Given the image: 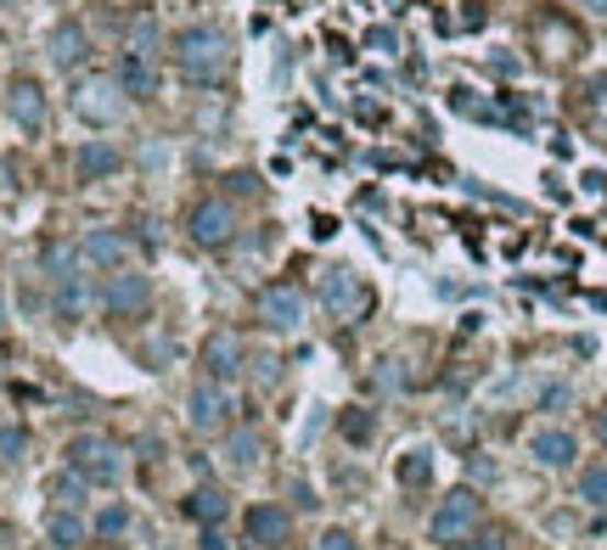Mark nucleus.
<instances>
[{
  "instance_id": "nucleus-24",
  "label": "nucleus",
  "mask_w": 607,
  "mask_h": 550,
  "mask_svg": "<svg viewBox=\"0 0 607 550\" xmlns=\"http://www.w3.org/2000/svg\"><path fill=\"white\" fill-rule=\"evenodd\" d=\"M394 478H400L405 489H423V483L434 478V449H405L400 467H394Z\"/></svg>"
},
{
  "instance_id": "nucleus-31",
  "label": "nucleus",
  "mask_w": 607,
  "mask_h": 550,
  "mask_svg": "<svg viewBox=\"0 0 607 550\" xmlns=\"http://www.w3.org/2000/svg\"><path fill=\"white\" fill-rule=\"evenodd\" d=\"M366 52H383V57H394V52H400V34H394L389 23H378V29H366Z\"/></svg>"
},
{
  "instance_id": "nucleus-40",
  "label": "nucleus",
  "mask_w": 607,
  "mask_h": 550,
  "mask_svg": "<svg viewBox=\"0 0 607 550\" xmlns=\"http://www.w3.org/2000/svg\"><path fill=\"white\" fill-rule=\"evenodd\" d=\"M315 236H321V242L338 236V220H333V214H315Z\"/></svg>"
},
{
  "instance_id": "nucleus-42",
  "label": "nucleus",
  "mask_w": 607,
  "mask_h": 550,
  "mask_svg": "<svg viewBox=\"0 0 607 550\" xmlns=\"http://www.w3.org/2000/svg\"><path fill=\"white\" fill-rule=\"evenodd\" d=\"M596 438L607 444V411H596Z\"/></svg>"
},
{
  "instance_id": "nucleus-17",
  "label": "nucleus",
  "mask_w": 607,
  "mask_h": 550,
  "mask_svg": "<svg viewBox=\"0 0 607 550\" xmlns=\"http://www.w3.org/2000/svg\"><path fill=\"white\" fill-rule=\"evenodd\" d=\"M85 57H90V34L79 23H57L52 29V63L57 68H79Z\"/></svg>"
},
{
  "instance_id": "nucleus-6",
  "label": "nucleus",
  "mask_w": 607,
  "mask_h": 550,
  "mask_svg": "<svg viewBox=\"0 0 607 550\" xmlns=\"http://www.w3.org/2000/svg\"><path fill=\"white\" fill-rule=\"evenodd\" d=\"M231 416H237V399H231V382L203 377L192 393H186V422H192V433H231Z\"/></svg>"
},
{
  "instance_id": "nucleus-8",
  "label": "nucleus",
  "mask_w": 607,
  "mask_h": 550,
  "mask_svg": "<svg viewBox=\"0 0 607 550\" xmlns=\"http://www.w3.org/2000/svg\"><path fill=\"white\" fill-rule=\"evenodd\" d=\"M259 326L276 332V337L299 332V326H304V292H299L293 281H270V287L259 292Z\"/></svg>"
},
{
  "instance_id": "nucleus-20",
  "label": "nucleus",
  "mask_w": 607,
  "mask_h": 550,
  "mask_svg": "<svg viewBox=\"0 0 607 550\" xmlns=\"http://www.w3.org/2000/svg\"><path fill=\"white\" fill-rule=\"evenodd\" d=\"M259 456H265V444H259L254 427H231V433H225V461H231V472H254Z\"/></svg>"
},
{
  "instance_id": "nucleus-1",
  "label": "nucleus",
  "mask_w": 607,
  "mask_h": 550,
  "mask_svg": "<svg viewBox=\"0 0 607 550\" xmlns=\"http://www.w3.org/2000/svg\"><path fill=\"white\" fill-rule=\"evenodd\" d=\"M169 57H175L180 79H192V85H220V79L231 74V40H225L214 23H192V29L175 34Z\"/></svg>"
},
{
  "instance_id": "nucleus-7",
  "label": "nucleus",
  "mask_w": 607,
  "mask_h": 550,
  "mask_svg": "<svg viewBox=\"0 0 607 550\" xmlns=\"http://www.w3.org/2000/svg\"><path fill=\"white\" fill-rule=\"evenodd\" d=\"M102 310L113 315V321H142L147 310H153V281L142 276V270H113L108 281H102Z\"/></svg>"
},
{
  "instance_id": "nucleus-25",
  "label": "nucleus",
  "mask_w": 607,
  "mask_h": 550,
  "mask_svg": "<svg viewBox=\"0 0 607 550\" xmlns=\"http://www.w3.org/2000/svg\"><path fill=\"white\" fill-rule=\"evenodd\" d=\"M85 494H90V483H85V478H79L74 467L52 478V500H57L63 512H79V506H85Z\"/></svg>"
},
{
  "instance_id": "nucleus-37",
  "label": "nucleus",
  "mask_w": 607,
  "mask_h": 550,
  "mask_svg": "<svg viewBox=\"0 0 607 550\" xmlns=\"http://www.w3.org/2000/svg\"><path fill=\"white\" fill-rule=\"evenodd\" d=\"M591 108H596V119L607 124V79H596V85H591Z\"/></svg>"
},
{
  "instance_id": "nucleus-12",
  "label": "nucleus",
  "mask_w": 607,
  "mask_h": 550,
  "mask_svg": "<svg viewBox=\"0 0 607 550\" xmlns=\"http://www.w3.org/2000/svg\"><path fill=\"white\" fill-rule=\"evenodd\" d=\"M7 113H12L18 130H29V135L45 130V90H40V79H12V90H7Z\"/></svg>"
},
{
  "instance_id": "nucleus-41",
  "label": "nucleus",
  "mask_w": 607,
  "mask_h": 550,
  "mask_svg": "<svg viewBox=\"0 0 607 550\" xmlns=\"http://www.w3.org/2000/svg\"><path fill=\"white\" fill-rule=\"evenodd\" d=\"M585 12H596V18H607V0H580Z\"/></svg>"
},
{
  "instance_id": "nucleus-26",
  "label": "nucleus",
  "mask_w": 607,
  "mask_h": 550,
  "mask_svg": "<svg viewBox=\"0 0 607 550\" xmlns=\"http://www.w3.org/2000/svg\"><path fill=\"white\" fill-rule=\"evenodd\" d=\"M580 500L585 506H607V461H591L580 472Z\"/></svg>"
},
{
  "instance_id": "nucleus-4",
  "label": "nucleus",
  "mask_w": 607,
  "mask_h": 550,
  "mask_svg": "<svg viewBox=\"0 0 607 550\" xmlns=\"http://www.w3.org/2000/svg\"><path fill=\"white\" fill-rule=\"evenodd\" d=\"M124 102H130V96H124V90H119V79H108V74L79 79V85H74V96H68L74 119H79V124H90V130H113V124L124 119Z\"/></svg>"
},
{
  "instance_id": "nucleus-33",
  "label": "nucleus",
  "mask_w": 607,
  "mask_h": 550,
  "mask_svg": "<svg viewBox=\"0 0 607 550\" xmlns=\"http://www.w3.org/2000/svg\"><path fill=\"white\" fill-rule=\"evenodd\" d=\"M490 74H501V79H518V74H524V63L512 57V52H495V57H490Z\"/></svg>"
},
{
  "instance_id": "nucleus-38",
  "label": "nucleus",
  "mask_w": 607,
  "mask_h": 550,
  "mask_svg": "<svg viewBox=\"0 0 607 550\" xmlns=\"http://www.w3.org/2000/svg\"><path fill=\"white\" fill-rule=\"evenodd\" d=\"M355 119H360V124H383V108H378V102H360Z\"/></svg>"
},
{
  "instance_id": "nucleus-43",
  "label": "nucleus",
  "mask_w": 607,
  "mask_h": 550,
  "mask_svg": "<svg viewBox=\"0 0 607 550\" xmlns=\"http://www.w3.org/2000/svg\"><path fill=\"white\" fill-rule=\"evenodd\" d=\"M0 7H12V0H0Z\"/></svg>"
},
{
  "instance_id": "nucleus-34",
  "label": "nucleus",
  "mask_w": 607,
  "mask_h": 550,
  "mask_svg": "<svg viewBox=\"0 0 607 550\" xmlns=\"http://www.w3.org/2000/svg\"><path fill=\"white\" fill-rule=\"evenodd\" d=\"M315 550H355V534H349V528H326Z\"/></svg>"
},
{
  "instance_id": "nucleus-9",
  "label": "nucleus",
  "mask_w": 607,
  "mask_h": 550,
  "mask_svg": "<svg viewBox=\"0 0 607 550\" xmlns=\"http://www.w3.org/2000/svg\"><path fill=\"white\" fill-rule=\"evenodd\" d=\"M186 231H192L198 247H231V236H237V209H231V197H203L192 209V220H186Z\"/></svg>"
},
{
  "instance_id": "nucleus-29",
  "label": "nucleus",
  "mask_w": 607,
  "mask_h": 550,
  "mask_svg": "<svg viewBox=\"0 0 607 550\" xmlns=\"http://www.w3.org/2000/svg\"><path fill=\"white\" fill-rule=\"evenodd\" d=\"M535 405H540V411H569V405H574V388H569V382H546V388L535 393Z\"/></svg>"
},
{
  "instance_id": "nucleus-14",
  "label": "nucleus",
  "mask_w": 607,
  "mask_h": 550,
  "mask_svg": "<svg viewBox=\"0 0 607 550\" xmlns=\"http://www.w3.org/2000/svg\"><path fill=\"white\" fill-rule=\"evenodd\" d=\"M124 169V153L113 141H79V153H74V175L79 180H108Z\"/></svg>"
},
{
  "instance_id": "nucleus-11",
  "label": "nucleus",
  "mask_w": 607,
  "mask_h": 550,
  "mask_svg": "<svg viewBox=\"0 0 607 550\" xmlns=\"http://www.w3.org/2000/svg\"><path fill=\"white\" fill-rule=\"evenodd\" d=\"M113 79H119V90L130 96V102H147V96L158 90V68H153V57H147V52H119Z\"/></svg>"
},
{
  "instance_id": "nucleus-10",
  "label": "nucleus",
  "mask_w": 607,
  "mask_h": 550,
  "mask_svg": "<svg viewBox=\"0 0 607 550\" xmlns=\"http://www.w3.org/2000/svg\"><path fill=\"white\" fill-rule=\"evenodd\" d=\"M529 456H535L540 467H551V472H563V467H574V456H580V438H574L569 427H535V433H529Z\"/></svg>"
},
{
  "instance_id": "nucleus-22",
  "label": "nucleus",
  "mask_w": 607,
  "mask_h": 550,
  "mask_svg": "<svg viewBox=\"0 0 607 550\" xmlns=\"http://www.w3.org/2000/svg\"><path fill=\"white\" fill-rule=\"evenodd\" d=\"M85 534H90V528H85V517H79V512H63V506L52 512V523H45V539H52L57 550H79V545H85Z\"/></svg>"
},
{
  "instance_id": "nucleus-21",
  "label": "nucleus",
  "mask_w": 607,
  "mask_h": 550,
  "mask_svg": "<svg viewBox=\"0 0 607 550\" xmlns=\"http://www.w3.org/2000/svg\"><path fill=\"white\" fill-rule=\"evenodd\" d=\"M450 113L473 119V124H501V119H506L495 102H484V96H479V90H467V85H456V90H450Z\"/></svg>"
},
{
  "instance_id": "nucleus-28",
  "label": "nucleus",
  "mask_w": 607,
  "mask_h": 550,
  "mask_svg": "<svg viewBox=\"0 0 607 550\" xmlns=\"http://www.w3.org/2000/svg\"><path fill=\"white\" fill-rule=\"evenodd\" d=\"M29 449V433L23 427H0V467H18Z\"/></svg>"
},
{
  "instance_id": "nucleus-36",
  "label": "nucleus",
  "mask_w": 607,
  "mask_h": 550,
  "mask_svg": "<svg viewBox=\"0 0 607 550\" xmlns=\"http://www.w3.org/2000/svg\"><path fill=\"white\" fill-rule=\"evenodd\" d=\"M225 191H231V197H254V191H259V175H248V169H243V175H231Z\"/></svg>"
},
{
  "instance_id": "nucleus-32",
  "label": "nucleus",
  "mask_w": 607,
  "mask_h": 550,
  "mask_svg": "<svg viewBox=\"0 0 607 550\" xmlns=\"http://www.w3.org/2000/svg\"><path fill=\"white\" fill-rule=\"evenodd\" d=\"M461 7H467V12H461V23H456V29H467V34L484 29V18H490V12H484V0H461Z\"/></svg>"
},
{
  "instance_id": "nucleus-30",
  "label": "nucleus",
  "mask_w": 607,
  "mask_h": 550,
  "mask_svg": "<svg viewBox=\"0 0 607 550\" xmlns=\"http://www.w3.org/2000/svg\"><path fill=\"white\" fill-rule=\"evenodd\" d=\"M97 534H102V539H124V534H130V512H124V506H108V512L97 517Z\"/></svg>"
},
{
  "instance_id": "nucleus-13",
  "label": "nucleus",
  "mask_w": 607,
  "mask_h": 550,
  "mask_svg": "<svg viewBox=\"0 0 607 550\" xmlns=\"http://www.w3.org/2000/svg\"><path fill=\"white\" fill-rule=\"evenodd\" d=\"M203 366H209V377L214 382H231L243 366H248V355H243V337L237 332H214L209 343H203Z\"/></svg>"
},
{
  "instance_id": "nucleus-15",
  "label": "nucleus",
  "mask_w": 607,
  "mask_h": 550,
  "mask_svg": "<svg viewBox=\"0 0 607 550\" xmlns=\"http://www.w3.org/2000/svg\"><path fill=\"white\" fill-rule=\"evenodd\" d=\"M288 534H293V517H288L282 506H270V500H259V506L248 512V539H254L259 550L288 545Z\"/></svg>"
},
{
  "instance_id": "nucleus-27",
  "label": "nucleus",
  "mask_w": 607,
  "mask_h": 550,
  "mask_svg": "<svg viewBox=\"0 0 607 550\" xmlns=\"http://www.w3.org/2000/svg\"><path fill=\"white\" fill-rule=\"evenodd\" d=\"M338 433H344L349 444H366L371 433H378V422H371V411H344V416H338Z\"/></svg>"
},
{
  "instance_id": "nucleus-5",
  "label": "nucleus",
  "mask_w": 607,
  "mask_h": 550,
  "mask_svg": "<svg viewBox=\"0 0 607 550\" xmlns=\"http://www.w3.org/2000/svg\"><path fill=\"white\" fill-rule=\"evenodd\" d=\"M321 310L333 315V321H366L371 315V287H366V276H355L349 265H333L321 276Z\"/></svg>"
},
{
  "instance_id": "nucleus-35",
  "label": "nucleus",
  "mask_w": 607,
  "mask_h": 550,
  "mask_svg": "<svg viewBox=\"0 0 607 550\" xmlns=\"http://www.w3.org/2000/svg\"><path fill=\"white\" fill-rule=\"evenodd\" d=\"M580 186H585V197L607 203V175H602V169H585V175H580Z\"/></svg>"
},
{
  "instance_id": "nucleus-16",
  "label": "nucleus",
  "mask_w": 607,
  "mask_h": 550,
  "mask_svg": "<svg viewBox=\"0 0 607 550\" xmlns=\"http://www.w3.org/2000/svg\"><path fill=\"white\" fill-rule=\"evenodd\" d=\"M79 254H85L90 265H102V270H119V265H124V254H130V236H124V231L97 225V231L85 236V247H79Z\"/></svg>"
},
{
  "instance_id": "nucleus-3",
  "label": "nucleus",
  "mask_w": 607,
  "mask_h": 550,
  "mask_svg": "<svg viewBox=\"0 0 607 550\" xmlns=\"http://www.w3.org/2000/svg\"><path fill=\"white\" fill-rule=\"evenodd\" d=\"M479 523H484V500H479V489H450L445 500H439V512H434V523H428V539L434 545H467L479 534Z\"/></svg>"
},
{
  "instance_id": "nucleus-39",
  "label": "nucleus",
  "mask_w": 607,
  "mask_h": 550,
  "mask_svg": "<svg viewBox=\"0 0 607 550\" xmlns=\"http://www.w3.org/2000/svg\"><path fill=\"white\" fill-rule=\"evenodd\" d=\"M203 550H231V539L220 528H203Z\"/></svg>"
},
{
  "instance_id": "nucleus-23",
  "label": "nucleus",
  "mask_w": 607,
  "mask_h": 550,
  "mask_svg": "<svg viewBox=\"0 0 607 550\" xmlns=\"http://www.w3.org/2000/svg\"><path fill=\"white\" fill-rule=\"evenodd\" d=\"M79 259H85V254H79L74 242H45V254H40L45 276H57V281H63V276H79Z\"/></svg>"
},
{
  "instance_id": "nucleus-18",
  "label": "nucleus",
  "mask_w": 607,
  "mask_h": 550,
  "mask_svg": "<svg viewBox=\"0 0 607 550\" xmlns=\"http://www.w3.org/2000/svg\"><path fill=\"white\" fill-rule=\"evenodd\" d=\"M225 512H231V500H225V489H192V494H186V517H192V523H203V528H220L225 523Z\"/></svg>"
},
{
  "instance_id": "nucleus-2",
  "label": "nucleus",
  "mask_w": 607,
  "mask_h": 550,
  "mask_svg": "<svg viewBox=\"0 0 607 550\" xmlns=\"http://www.w3.org/2000/svg\"><path fill=\"white\" fill-rule=\"evenodd\" d=\"M68 467L90 483V489H108L124 478V449L108 438V433H79L68 438Z\"/></svg>"
},
{
  "instance_id": "nucleus-19",
  "label": "nucleus",
  "mask_w": 607,
  "mask_h": 550,
  "mask_svg": "<svg viewBox=\"0 0 607 550\" xmlns=\"http://www.w3.org/2000/svg\"><path fill=\"white\" fill-rule=\"evenodd\" d=\"M52 310H57V321H85V310H90V281L85 276H63L57 281V298H52Z\"/></svg>"
}]
</instances>
